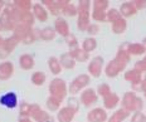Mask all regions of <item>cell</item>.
Here are the masks:
<instances>
[{"instance_id":"8d00e7d4","label":"cell","mask_w":146,"mask_h":122,"mask_svg":"<svg viewBox=\"0 0 146 122\" xmlns=\"http://www.w3.org/2000/svg\"><path fill=\"white\" fill-rule=\"evenodd\" d=\"M112 115H113L116 118H118L120 121H122V122H123L125 120H127V118L131 117V112H129L127 109H125V108H122V107L115 109V112H113Z\"/></svg>"},{"instance_id":"44dd1931","label":"cell","mask_w":146,"mask_h":122,"mask_svg":"<svg viewBox=\"0 0 146 122\" xmlns=\"http://www.w3.org/2000/svg\"><path fill=\"white\" fill-rule=\"evenodd\" d=\"M19 67L23 69V71H32L35 66V60H34V57L32 54H28V53H24L19 57Z\"/></svg>"},{"instance_id":"7c38bea8","label":"cell","mask_w":146,"mask_h":122,"mask_svg":"<svg viewBox=\"0 0 146 122\" xmlns=\"http://www.w3.org/2000/svg\"><path fill=\"white\" fill-rule=\"evenodd\" d=\"M77 28L81 32H86L91 24V10L87 9H78L77 15Z\"/></svg>"},{"instance_id":"4fadbf2b","label":"cell","mask_w":146,"mask_h":122,"mask_svg":"<svg viewBox=\"0 0 146 122\" xmlns=\"http://www.w3.org/2000/svg\"><path fill=\"white\" fill-rule=\"evenodd\" d=\"M32 13L34 15L35 20H38V22H40V23L47 22L48 18H49V11L47 10V8H45L42 3H36V4L33 5Z\"/></svg>"},{"instance_id":"8fae6325","label":"cell","mask_w":146,"mask_h":122,"mask_svg":"<svg viewBox=\"0 0 146 122\" xmlns=\"http://www.w3.org/2000/svg\"><path fill=\"white\" fill-rule=\"evenodd\" d=\"M0 105L3 107H7L9 109H14L19 107V99L15 92H7L0 96Z\"/></svg>"},{"instance_id":"277c9868","label":"cell","mask_w":146,"mask_h":122,"mask_svg":"<svg viewBox=\"0 0 146 122\" xmlns=\"http://www.w3.org/2000/svg\"><path fill=\"white\" fill-rule=\"evenodd\" d=\"M91 83V77L88 73H82V74L74 77L71 81V83L68 84V92L71 96H76L77 93H81L82 91H84L88 88Z\"/></svg>"},{"instance_id":"ffe728a7","label":"cell","mask_w":146,"mask_h":122,"mask_svg":"<svg viewBox=\"0 0 146 122\" xmlns=\"http://www.w3.org/2000/svg\"><path fill=\"white\" fill-rule=\"evenodd\" d=\"M118 10H120L121 17L126 20H127V18H131L133 15L137 14V10H136V8H135V5H133L132 1H123L122 4L120 5Z\"/></svg>"},{"instance_id":"bcb514c9","label":"cell","mask_w":146,"mask_h":122,"mask_svg":"<svg viewBox=\"0 0 146 122\" xmlns=\"http://www.w3.org/2000/svg\"><path fill=\"white\" fill-rule=\"evenodd\" d=\"M86 32L90 34V36H95V35H97L100 33V25L97 23H91Z\"/></svg>"},{"instance_id":"f546056e","label":"cell","mask_w":146,"mask_h":122,"mask_svg":"<svg viewBox=\"0 0 146 122\" xmlns=\"http://www.w3.org/2000/svg\"><path fill=\"white\" fill-rule=\"evenodd\" d=\"M30 82L36 87L44 86V83L47 82V74L42 71H36L30 76Z\"/></svg>"},{"instance_id":"f35d334b","label":"cell","mask_w":146,"mask_h":122,"mask_svg":"<svg viewBox=\"0 0 146 122\" xmlns=\"http://www.w3.org/2000/svg\"><path fill=\"white\" fill-rule=\"evenodd\" d=\"M106 14H107V11L92 10L91 11V19L95 20L96 23H105L106 22Z\"/></svg>"},{"instance_id":"5bb4252c","label":"cell","mask_w":146,"mask_h":122,"mask_svg":"<svg viewBox=\"0 0 146 122\" xmlns=\"http://www.w3.org/2000/svg\"><path fill=\"white\" fill-rule=\"evenodd\" d=\"M53 28H54V30H56L57 34L63 36V38H66V36L71 33V30H69V24H68V22H67L66 18H63V17H59L54 20Z\"/></svg>"},{"instance_id":"ab89813d","label":"cell","mask_w":146,"mask_h":122,"mask_svg":"<svg viewBox=\"0 0 146 122\" xmlns=\"http://www.w3.org/2000/svg\"><path fill=\"white\" fill-rule=\"evenodd\" d=\"M30 107L32 105L25 101L19 103V116L20 117H30Z\"/></svg>"},{"instance_id":"f907efd6","label":"cell","mask_w":146,"mask_h":122,"mask_svg":"<svg viewBox=\"0 0 146 122\" xmlns=\"http://www.w3.org/2000/svg\"><path fill=\"white\" fill-rule=\"evenodd\" d=\"M142 94L146 99V81H144V79H142Z\"/></svg>"},{"instance_id":"52a82bcc","label":"cell","mask_w":146,"mask_h":122,"mask_svg":"<svg viewBox=\"0 0 146 122\" xmlns=\"http://www.w3.org/2000/svg\"><path fill=\"white\" fill-rule=\"evenodd\" d=\"M126 67L127 66L122 64L120 60H117L116 58H113V59H111L107 64H106L105 74H106V77H108V78H116V77H118L120 73L126 71Z\"/></svg>"},{"instance_id":"ac0fdd59","label":"cell","mask_w":146,"mask_h":122,"mask_svg":"<svg viewBox=\"0 0 146 122\" xmlns=\"http://www.w3.org/2000/svg\"><path fill=\"white\" fill-rule=\"evenodd\" d=\"M14 74V64L10 60H3L0 63V81H8Z\"/></svg>"},{"instance_id":"1f68e13d","label":"cell","mask_w":146,"mask_h":122,"mask_svg":"<svg viewBox=\"0 0 146 122\" xmlns=\"http://www.w3.org/2000/svg\"><path fill=\"white\" fill-rule=\"evenodd\" d=\"M127 50H129L130 56H135V57H141V56H145V49L142 47L141 43H129L127 45Z\"/></svg>"},{"instance_id":"484cf974","label":"cell","mask_w":146,"mask_h":122,"mask_svg":"<svg viewBox=\"0 0 146 122\" xmlns=\"http://www.w3.org/2000/svg\"><path fill=\"white\" fill-rule=\"evenodd\" d=\"M69 53H71V56L73 57V59L78 63H86L90 60V54H88L87 52H84L81 47L69 50Z\"/></svg>"},{"instance_id":"7a4b0ae2","label":"cell","mask_w":146,"mask_h":122,"mask_svg":"<svg viewBox=\"0 0 146 122\" xmlns=\"http://www.w3.org/2000/svg\"><path fill=\"white\" fill-rule=\"evenodd\" d=\"M13 35L17 36L20 40V43L24 44H33L36 39H39L38 36V29H34L32 27L24 25V24H18L13 30Z\"/></svg>"},{"instance_id":"f6af8a7d","label":"cell","mask_w":146,"mask_h":122,"mask_svg":"<svg viewBox=\"0 0 146 122\" xmlns=\"http://www.w3.org/2000/svg\"><path fill=\"white\" fill-rule=\"evenodd\" d=\"M133 68H135L136 71L141 72L142 74H144V73L146 72V54H145L144 57H142V59H140V60H137V62L135 63Z\"/></svg>"},{"instance_id":"7402d4cb","label":"cell","mask_w":146,"mask_h":122,"mask_svg":"<svg viewBox=\"0 0 146 122\" xmlns=\"http://www.w3.org/2000/svg\"><path fill=\"white\" fill-rule=\"evenodd\" d=\"M127 45H129V43L121 44L117 49L116 56H115V58H116L117 60H120V62L125 66H127L130 63V60H131V56H130L129 50H127Z\"/></svg>"},{"instance_id":"cb8c5ba5","label":"cell","mask_w":146,"mask_h":122,"mask_svg":"<svg viewBox=\"0 0 146 122\" xmlns=\"http://www.w3.org/2000/svg\"><path fill=\"white\" fill-rule=\"evenodd\" d=\"M38 36L44 42H50L57 36V33L53 27H44L42 29H38Z\"/></svg>"},{"instance_id":"e575fe53","label":"cell","mask_w":146,"mask_h":122,"mask_svg":"<svg viewBox=\"0 0 146 122\" xmlns=\"http://www.w3.org/2000/svg\"><path fill=\"white\" fill-rule=\"evenodd\" d=\"M121 14H120V10L116 8H110L108 10H107V14H106V22H108V23H115V22H117L118 19H121Z\"/></svg>"},{"instance_id":"f1b7e54d","label":"cell","mask_w":146,"mask_h":122,"mask_svg":"<svg viewBox=\"0 0 146 122\" xmlns=\"http://www.w3.org/2000/svg\"><path fill=\"white\" fill-rule=\"evenodd\" d=\"M45 107L50 112H58L62 108V101L53 96H49L47 98V101H45Z\"/></svg>"},{"instance_id":"30bf717a","label":"cell","mask_w":146,"mask_h":122,"mask_svg":"<svg viewBox=\"0 0 146 122\" xmlns=\"http://www.w3.org/2000/svg\"><path fill=\"white\" fill-rule=\"evenodd\" d=\"M108 115L103 107H93L87 113V122H107Z\"/></svg>"},{"instance_id":"6f0895ef","label":"cell","mask_w":146,"mask_h":122,"mask_svg":"<svg viewBox=\"0 0 146 122\" xmlns=\"http://www.w3.org/2000/svg\"><path fill=\"white\" fill-rule=\"evenodd\" d=\"M0 30H1V28H0Z\"/></svg>"},{"instance_id":"d6986e66","label":"cell","mask_w":146,"mask_h":122,"mask_svg":"<svg viewBox=\"0 0 146 122\" xmlns=\"http://www.w3.org/2000/svg\"><path fill=\"white\" fill-rule=\"evenodd\" d=\"M17 27V23L11 19V17L9 15L5 10H3V13L0 14V28L5 32H13Z\"/></svg>"},{"instance_id":"8992f818","label":"cell","mask_w":146,"mask_h":122,"mask_svg":"<svg viewBox=\"0 0 146 122\" xmlns=\"http://www.w3.org/2000/svg\"><path fill=\"white\" fill-rule=\"evenodd\" d=\"M88 74L90 77L93 78H100L101 74L105 71V59L101 56H96L92 59H90L88 63Z\"/></svg>"},{"instance_id":"e0dca14e","label":"cell","mask_w":146,"mask_h":122,"mask_svg":"<svg viewBox=\"0 0 146 122\" xmlns=\"http://www.w3.org/2000/svg\"><path fill=\"white\" fill-rule=\"evenodd\" d=\"M77 112L68 106H64L57 112V121L58 122H73Z\"/></svg>"},{"instance_id":"ee69618b","label":"cell","mask_w":146,"mask_h":122,"mask_svg":"<svg viewBox=\"0 0 146 122\" xmlns=\"http://www.w3.org/2000/svg\"><path fill=\"white\" fill-rule=\"evenodd\" d=\"M130 122H146V113L142 111L133 112L130 117Z\"/></svg>"},{"instance_id":"7bdbcfd3","label":"cell","mask_w":146,"mask_h":122,"mask_svg":"<svg viewBox=\"0 0 146 122\" xmlns=\"http://www.w3.org/2000/svg\"><path fill=\"white\" fill-rule=\"evenodd\" d=\"M67 106L71 107L72 109H74L78 113V112H80V107H81V102H80V99H77L74 96H71L67 98Z\"/></svg>"},{"instance_id":"d6a6232c","label":"cell","mask_w":146,"mask_h":122,"mask_svg":"<svg viewBox=\"0 0 146 122\" xmlns=\"http://www.w3.org/2000/svg\"><path fill=\"white\" fill-rule=\"evenodd\" d=\"M34 23H35V18L32 11H22V13H20L19 24H24V25H28V27H32L33 28Z\"/></svg>"},{"instance_id":"3957f363","label":"cell","mask_w":146,"mask_h":122,"mask_svg":"<svg viewBox=\"0 0 146 122\" xmlns=\"http://www.w3.org/2000/svg\"><path fill=\"white\" fill-rule=\"evenodd\" d=\"M48 91H49V96L56 97V98L60 99L62 102L69 94L68 86H67L66 81L63 78H59V77H56V78L52 79L49 86H48Z\"/></svg>"},{"instance_id":"603a6c76","label":"cell","mask_w":146,"mask_h":122,"mask_svg":"<svg viewBox=\"0 0 146 122\" xmlns=\"http://www.w3.org/2000/svg\"><path fill=\"white\" fill-rule=\"evenodd\" d=\"M142 73L136 71L135 68H131V69H126L123 72V79L127 82H130L131 84L133 83H139V82H142Z\"/></svg>"},{"instance_id":"db71d44e","label":"cell","mask_w":146,"mask_h":122,"mask_svg":"<svg viewBox=\"0 0 146 122\" xmlns=\"http://www.w3.org/2000/svg\"><path fill=\"white\" fill-rule=\"evenodd\" d=\"M141 44H142V47H144V49H145V53H146V36H145L144 39H142Z\"/></svg>"},{"instance_id":"11a10c76","label":"cell","mask_w":146,"mask_h":122,"mask_svg":"<svg viewBox=\"0 0 146 122\" xmlns=\"http://www.w3.org/2000/svg\"><path fill=\"white\" fill-rule=\"evenodd\" d=\"M3 44H4V38H3V36L0 35V48L3 47Z\"/></svg>"},{"instance_id":"ba28073f","label":"cell","mask_w":146,"mask_h":122,"mask_svg":"<svg viewBox=\"0 0 146 122\" xmlns=\"http://www.w3.org/2000/svg\"><path fill=\"white\" fill-rule=\"evenodd\" d=\"M19 43L20 40L14 35H10L9 38L4 39V44L0 48V59H7V57L13 53L15 48L19 45Z\"/></svg>"},{"instance_id":"2e32d148","label":"cell","mask_w":146,"mask_h":122,"mask_svg":"<svg viewBox=\"0 0 146 122\" xmlns=\"http://www.w3.org/2000/svg\"><path fill=\"white\" fill-rule=\"evenodd\" d=\"M49 116L50 115L47 113V111H44V109L39 105H36V103L32 105V107H30V118L34 122H43L47 120Z\"/></svg>"},{"instance_id":"f5cc1de1","label":"cell","mask_w":146,"mask_h":122,"mask_svg":"<svg viewBox=\"0 0 146 122\" xmlns=\"http://www.w3.org/2000/svg\"><path fill=\"white\" fill-rule=\"evenodd\" d=\"M43 122H56V118H54L53 116H49V117H48L45 121H43Z\"/></svg>"},{"instance_id":"816d5d0a","label":"cell","mask_w":146,"mask_h":122,"mask_svg":"<svg viewBox=\"0 0 146 122\" xmlns=\"http://www.w3.org/2000/svg\"><path fill=\"white\" fill-rule=\"evenodd\" d=\"M4 8H5V1H1V0H0V14L3 13Z\"/></svg>"},{"instance_id":"7dc6e473","label":"cell","mask_w":146,"mask_h":122,"mask_svg":"<svg viewBox=\"0 0 146 122\" xmlns=\"http://www.w3.org/2000/svg\"><path fill=\"white\" fill-rule=\"evenodd\" d=\"M133 5H135L136 10H144L146 9V0H135V1H132Z\"/></svg>"},{"instance_id":"4316f807","label":"cell","mask_w":146,"mask_h":122,"mask_svg":"<svg viewBox=\"0 0 146 122\" xmlns=\"http://www.w3.org/2000/svg\"><path fill=\"white\" fill-rule=\"evenodd\" d=\"M59 62H60V64H62L63 69H73L76 67V63H77L74 59H73V57L71 56L69 52L63 53L62 56L59 57Z\"/></svg>"},{"instance_id":"4dcf8cb0","label":"cell","mask_w":146,"mask_h":122,"mask_svg":"<svg viewBox=\"0 0 146 122\" xmlns=\"http://www.w3.org/2000/svg\"><path fill=\"white\" fill-rule=\"evenodd\" d=\"M82 49L84 52H87L88 54L92 53L93 50H96L97 48V39L95 36H88V38H84L83 42H82Z\"/></svg>"},{"instance_id":"74e56055","label":"cell","mask_w":146,"mask_h":122,"mask_svg":"<svg viewBox=\"0 0 146 122\" xmlns=\"http://www.w3.org/2000/svg\"><path fill=\"white\" fill-rule=\"evenodd\" d=\"M62 14L64 15V17H76V15H78V8H77V5H74L73 3H69L67 7L63 9V11H62Z\"/></svg>"},{"instance_id":"9a60e30c","label":"cell","mask_w":146,"mask_h":122,"mask_svg":"<svg viewBox=\"0 0 146 122\" xmlns=\"http://www.w3.org/2000/svg\"><path fill=\"white\" fill-rule=\"evenodd\" d=\"M121 105V97L117 93H110L107 97L103 98V108L106 111H112V109H117V107Z\"/></svg>"},{"instance_id":"9f6ffc18","label":"cell","mask_w":146,"mask_h":122,"mask_svg":"<svg viewBox=\"0 0 146 122\" xmlns=\"http://www.w3.org/2000/svg\"><path fill=\"white\" fill-rule=\"evenodd\" d=\"M142 79H144V81H146V72L144 73V76H142Z\"/></svg>"},{"instance_id":"d590c367","label":"cell","mask_w":146,"mask_h":122,"mask_svg":"<svg viewBox=\"0 0 146 122\" xmlns=\"http://www.w3.org/2000/svg\"><path fill=\"white\" fill-rule=\"evenodd\" d=\"M108 9H110V1L108 0H93L92 1V10L107 11Z\"/></svg>"},{"instance_id":"5b68a950","label":"cell","mask_w":146,"mask_h":122,"mask_svg":"<svg viewBox=\"0 0 146 122\" xmlns=\"http://www.w3.org/2000/svg\"><path fill=\"white\" fill-rule=\"evenodd\" d=\"M42 4L47 8V10L49 11V15L59 18V15L62 14L63 9L69 4V0H42Z\"/></svg>"},{"instance_id":"60d3db41","label":"cell","mask_w":146,"mask_h":122,"mask_svg":"<svg viewBox=\"0 0 146 122\" xmlns=\"http://www.w3.org/2000/svg\"><path fill=\"white\" fill-rule=\"evenodd\" d=\"M64 40H66L67 45L69 47V50L78 48V39H77V36L73 34V33H69V34L64 38Z\"/></svg>"},{"instance_id":"681fc988","label":"cell","mask_w":146,"mask_h":122,"mask_svg":"<svg viewBox=\"0 0 146 122\" xmlns=\"http://www.w3.org/2000/svg\"><path fill=\"white\" fill-rule=\"evenodd\" d=\"M107 122H122V121H120V120H118V118L115 117L113 115H111V116H110V117H108Z\"/></svg>"},{"instance_id":"9c48e42d","label":"cell","mask_w":146,"mask_h":122,"mask_svg":"<svg viewBox=\"0 0 146 122\" xmlns=\"http://www.w3.org/2000/svg\"><path fill=\"white\" fill-rule=\"evenodd\" d=\"M97 101H98V94H97V91L93 88H86L81 92L80 102L84 107H92L97 103Z\"/></svg>"},{"instance_id":"c3c4849f","label":"cell","mask_w":146,"mask_h":122,"mask_svg":"<svg viewBox=\"0 0 146 122\" xmlns=\"http://www.w3.org/2000/svg\"><path fill=\"white\" fill-rule=\"evenodd\" d=\"M18 122H34L30 117H19Z\"/></svg>"},{"instance_id":"6da1fadb","label":"cell","mask_w":146,"mask_h":122,"mask_svg":"<svg viewBox=\"0 0 146 122\" xmlns=\"http://www.w3.org/2000/svg\"><path fill=\"white\" fill-rule=\"evenodd\" d=\"M121 107L127 109L129 112H139L144 109V99L139 96L137 93L129 91V92L123 93V96L121 97Z\"/></svg>"},{"instance_id":"d4e9b609","label":"cell","mask_w":146,"mask_h":122,"mask_svg":"<svg viewBox=\"0 0 146 122\" xmlns=\"http://www.w3.org/2000/svg\"><path fill=\"white\" fill-rule=\"evenodd\" d=\"M48 68H49L50 73L53 76H56V77H58V76L62 73L63 68H62V64H60L59 62V58L57 57H49L48 58Z\"/></svg>"},{"instance_id":"83f0119b","label":"cell","mask_w":146,"mask_h":122,"mask_svg":"<svg viewBox=\"0 0 146 122\" xmlns=\"http://www.w3.org/2000/svg\"><path fill=\"white\" fill-rule=\"evenodd\" d=\"M111 30H112L113 34H117V35L123 34V33L127 30V20L123 19V18H121V19H118L117 22L112 23L111 24Z\"/></svg>"},{"instance_id":"b9f144b4","label":"cell","mask_w":146,"mask_h":122,"mask_svg":"<svg viewBox=\"0 0 146 122\" xmlns=\"http://www.w3.org/2000/svg\"><path fill=\"white\" fill-rule=\"evenodd\" d=\"M110 93H112L110 84H107V83H101L98 87H97V94H98V97H102V98H105V97H107Z\"/></svg>"},{"instance_id":"836d02e7","label":"cell","mask_w":146,"mask_h":122,"mask_svg":"<svg viewBox=\"0 0 146 122\" xmlns=\"http://www.w3.org/2000/svg\"><path fill=\"white\" fill-rule=\"evenodd\" d=\"M13 4L20 11H32L33 5H34L32 0H14Z\"/></svg>"}]
</instances>
